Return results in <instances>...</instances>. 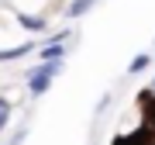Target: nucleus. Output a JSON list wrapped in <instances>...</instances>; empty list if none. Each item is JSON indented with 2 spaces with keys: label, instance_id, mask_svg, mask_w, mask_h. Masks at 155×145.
Wrapping results in <instances>:
<instances>
[{
  "label": "nucleus",
  "instance_id": "1",
  "mask_svg": "<svg viewBox=\"0 0 155 145\" xmlns=\"http://www.w3.org/2000/svg\"><path fill=\"white\" fill-rule=\"evenodd\" d=\"M62 69H66V59H48V62H35L28 69V93L31 97H45L55 83V76H62Z\"/></svg>",
  "mask_w": 155,
  "mask_h": 145
},
{
  "label": "nucleus",
  "instance_id": "2",
  "mask_svg": "<svg viewBox=\"0 0 155 145\" xmlns=\"http://www.w3.org/2000/svg\"><path fill=\"white\" fill-rule=\"evenodd\" d=\"M14 21L21 24L24 31H31V35H45V31H48V17H45V14H28V11H14Z\"/></svg>",
  "mask_w": 155,
  "mask_h": 145
},
{
  "label": "nucleus",
  "instance_id": "3",
  "mask_svg": "<svg viewBox=\"0 0 155 145\" xmlns=\"http://www.w3.org/2000/svg\"><path fill=\"white\" fill-rule=\"evenodd\" d=\"M41 42H21V45H11V49H0V62H17L24 56H31Z\"/></svg>",
  "mask_w": 155,
  "mask_h": 145
},
{
  "label": "nucleus",
  "instance_id": "4",
  "mask_svg": "<svg viewBox=\"0 0 155 145\" xmlns=\"http://www.w3.org/2000/svg\"><path fill=\"white\" fill-rule=\"evenodd\" d=\"M97 4H100V0H69V4L62 7V17H69V21H76V17L90 14V11H93Z\"/></svg>",
  "mask_w": 155,
  "mask_h": 145
},
{
  "label": "nucleus",
  "instance_id": "5",
  "mask_svg": "<svg viewBox=\"0 0 155 145\" xmlns=\"http://www.w3.org/2000/svg\"><path fill=\"white\" fill-rule=\"evenodd\" d=\"M152 62H155V56H152V52H138V56L127 62V76H141L145 69H152Z\"/></svg>",
  "mask_w": 155,
  "mask_h": 145
},
{
  "label": "nucleus",
  "instance_id": "6",
  "mask_svg": "<svg viewBox=\"0 0 155 145\" xmlns=\"http://www.w3.org/2000/svg\"><path fill=\"white\" fill-rule=\"evenodd\" d=\"M11 117H14V104H11L7 93H0V131L11 128Z\"/></svg>",
  "mask_w": 155,
  "mask_h": 145
},
{
  "label": "nucleus",
  "instance_id": "7",
  "mask_svg": "<svg viewBox=\"0 0 155 145\" xmlns=\"http://www.w3.org/2000/svg\"><path fill=\"white\" fill-rule=\"evenodd\" d=\"M138 97H145V100H152V104H155V76L148 79V86H145V90H141Z\"/></svg>",
  "mask_w": 155,
  "mask_h": 145
},
{
  "label": "nucleus",
  "instance_id": "8",
  "mask_svg": "<svg viewBox=\"0 0 155 145\" xmlns=\"http://www.w3.org/2000/svg\"><path fill=\"white\" fill-rule=\"evenodd\" d=\"M107 107H110V93H104V97H100V104H97V114H104Z\"/></svg>",
  "mask_w": 155,
  "mask_h": 145
}]
</instances>
